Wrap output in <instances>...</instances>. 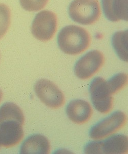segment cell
<instances>
[{
    "label": "cell",
    "instance_id": "6da1fadb",
    "mask_svg": "<svg viewBox=\"0 0 128 154\" xmlns=\"http://www.w3.org/2000/svg\"><path fill=\"white\" fill-rule=\"evenodd\" d=\"M91 42L89 33L82 27L68 25L60 31L58 37V46L64 53L79 54L87 49Z\"/></svg>",
    "mask_w": 128,
    "mask_h": 154
},
{
    "label": "cell",
    "instance_id": "7a4b0ae2",
    "mask_svg": "<svg viewBox=\"0 0 128 154\" xmlns=\"http://www.w3.org/2000/svg\"><path fill=\"white\" fill-rule=\"evenodd\" d=\"M68 12L73 21L84 25L96 23L101 14L97 0H73L69 6Z\"/></svg>",
    "mask_w": 128,
    "mask_h": 154
},
{
    "label": "cell",
    "instance_id": "3957f363",
    "mask_svg": "<svg viewBox=\"0 0 128 154\" xmlns=\"http://www.w3.org/2000/svg\"><path fill=\"white\" fill-rule=\"evenodd\" d=\"M128 137L121 134L89 142L84 149L85 153L88 154H124L128 153Z\"/></svg>",
    "mask_w": 128,
    "mask_h": 154
},
{
    "label": "cell",
    "instance_id": "277c9868",
    "mask_svg": "<svg viewBox=\"0 0 128 154\" xmlns=\"http://www.w3.org/2000/svg\"><path fill=\"white\" fill-rule=\"evenodd\" d=\"M57 27L56 14L51 11H42L35 16L32 22L31 33L37 40L47 42L54 37Z\"/></svg>",
    "mask_w": 128,
    "mask_h": 154
},
{
    "label": "cell",
    "instance_id": "5b68a950",
    "mask_svg": "<svg viewBox=\"0 0 128 154\" xmlns=\"http://www.w3.org/2000/svg\"><path fill=\"white\" fill-rule=\"evenodd\" d=\"M89 92L93 106L98 112L107 114L113 107L112 96L103 78L93 79L89 86Z\"/></svg>",
    "mask_w": 128,
    "mask_h": 154
},
{
    "label": "cell",
    "instance_id": "8992f818",
    "mask_svg": "<svg viewBox=\"0 0 128 154\" xmlns=\"http://www.w3.org/2000/svg\"><path fill=\"white\" fill-rule=\"evenodd\" d=\"M127 122V116L121 111H116L92 127L89 136L94 140H100L121 129Z\"/></svg>",
    "mask_w": 128,
    "mask_h": 154
},
{
    "label": "cell",
    "instance_id": "52a82bcc",
    "mask_svg": "<svg viewBox=\"0 0 128 154\" xmlns=\"http://www.w3.org/2000/svg\"><path fill=\"white\" fill-rule=\"evenodd\" d=\"M34 89L40 101L50 108L58 109L65 103L63 93L49 80L42 79L37 81Z\"/></svg>",
    "mask_w": 128,
    "mask_h": 154
},
{
    "label": "cell",
    "instance_id": "ba28073f",
    "mask_svg": "<svg viewBox=\"0 0 128 154\" xmlns=\"http://www.w3.org/2000/svg\"><path fill=\"white\" fill-rule=\"evenodd\" d=\"M104 62V54L100 51H90L76 63L74 72L79 79H89L100 69Z\"/></svg>",
    "mask_w": 128,
    "mask_h": 154
},
{
    "label": "cell",
    "instance_id": "9c48e42d",
    "mask_svg": "<svg viewBox=\"0 0 128 154\" xmlns=\"http://www.w3.org/2000/svg\"><path fill=\"white\" fill-rule=\"evenodd\" d=\"M23 125L13 120L0 123V146L5 147L14 146L19 143L24 137Z\"/></svg>",
    "mask_w": 128,
    "mask_h": 154
},
{
    "label": "cell",
    "instance_id": "30bf717a",
    "mask_svg": "<svg viewBox=\"0 0 128 154\" xmlns=\"http://www.w3.org/2000/svg\"><path fill=\"white\" fill-rule=\"evenodd\" d=\"M66 113L73 122L82 125L91 117L92 109L87 102L81 99L72 100L67 105Z\"/></svg>",
    "mask_w": 128,
    "mask_h": 154
},
{
    "label": "cell",
    "instance_id": "8fae6325",
    "mask_svg": "<svg viewBox=\"0 0 128 154\" xmlns=\"http://www.w3.org/2000/svg\"><path fill=\"white\" fill-rule=\"evenodd\" d=\"M104 14L113 22L128 21V0H102Z\"/></svg>",
    "mask_w": 128,
    "mask_h": 154
},
{
    "label": "cell",
    "instance_id": "7c38bea8",
    "mask_svg": "<svg viewBox=\"0 0 128 154\" xmlns=\"http://www.w3.org/2000/svg\"><path fill=\"white\" fill-rule=\"evenodd\" d=\"M50 144L46 137L35 134L29 137L23 142L20 154H48L50 152Z\"/></svg>",
    "mask_w": 128,
    "mask_h": 154
},
{
    "label": "cell",
    "instance_id": "4fadbf2b",
    "mask_svg": "<svg viewBox=\"0 0 128 154\" xmlns=\"http://www.w3.org/2000/svg\"><path fill=\"white\" fill-rule=\"evenodd\" d=\"M9 120L17 121L22 125L24 123L22 110L18 105L11 102L4 104L0 107V123Z\"/></svg>",
    "mask_w": 128,
    "mask_h": 154
},
{
    "label": "cell",
    "instance_id": "5bb4252c",
    "mask_svg": "<svg viewBox=\"0 0 128 154\" xmlns=\"http://www.w3.org/2000/svg\"><path fill=\"white\" fill-rule=\"evenodd\" d=\"M128 30L119 31L112 37V45L118 56L124 61L128 62Z\"/></svg>",
    "mask_w": 128,
    "mask_h": 154
},
{
    "label": "cell",
    "instance_id": "9a60e30c",
    "mask_svg": "<svg viewBox=\"0 0 128 154\" xmlns=\"http://www.w3.org/2000/svg\"><path fill=\"white\" fill-rule=\"evenodd\" d=\"M128 82V75L125 73H118L106 81L107 86L112 95L125 88Z\"/></svg>",
    "mask_w": 128,
    "mask_h": 154
},
{
    "label": "cell",
    "instance_id": "2e32d148",
    "mask_svg": "<svg viewBox=\"0 0 128 154\" xmlns=\"http://www.w3.org/2000/svg\"><path fill=\"white\" fill-rule=\"evenodd\" d=\"M11 22V12L5 4H0V40L7 32Z\"/></svg>",
    "mask_w": 128,
    "mask_h": 154
},
{
    "label": "cell",
    "instance_id": "e0dca14e",
    "mask_svg": "<svg viewBox=\"0 0 128 154\" xmlns=\"http://www.w3.org/2000/svg\"><path fill=\"white\" fill-rule=\"evenodd\" d=\"M49 0H19L23 9L28 11H40L46 6Z\"/></svg>",
    "mask_w": 128,
    "mask_h": 154
},
{
    "label": "cell",
    "instance_id": "ac0fdd59",
    "mask_svg": "<svg viewBox=\"0 0 128 154\" xmlns=\"http://www.w3.org/2000/svg\"><path fill=\"white\" fill-rule=\"evenodd\" d=\"M2 97H3V93H2V91L0 89V101L2 100Z\"/></svg>",
    "mask_w": 128,
    "mask_h": 154
}]
</instances>
